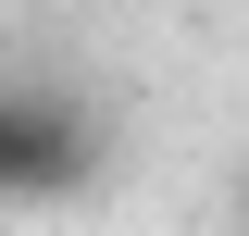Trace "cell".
<instances>
[{"label":"cell","instance_id":"6da1fadb","mask_svg":"<svg viewBox=\"0 0 249 236\" xmlns=\"http://www.w3.org/2000/svg\"><path fill=\"white\" fill-rule=\"evenodd\" d=\"M88 174H100V112H88V100L0 87V199L62 211V199H88Z\"/></svg>","mask_w":249,"mask_h":236},{"label":"cell","instance_id":"7a4b0ae2","mask_svg":"<svg viewBox=\"0 0 249 236\" xmlns=\"http://www.w3.org/2000/svg\"><path fill=\"white\" fill-rule=\"evenodd\" d=\"M237 236H249V162H237Z\"/></svg>","mask_w":249,"mask_h":236}]
</instances>
